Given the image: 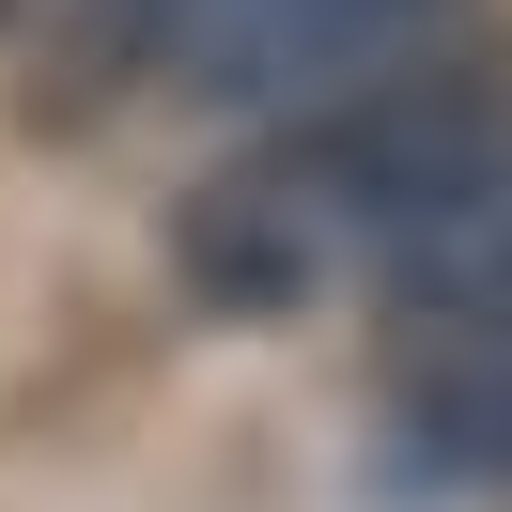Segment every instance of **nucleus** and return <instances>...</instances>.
<instances>
[{
	"mask_svg": "<svg viewBox=\"0 0 512 512\" xmlns=\"http://www.w3.org/2000/svg\"><path fill=\"white\" fill-rule=\"evenodd\" d=\"M497 171H512V63L497 47H404V63L342 78V94L264 109L249 156H218L187 187L171 264L218 311H311L342 280H388Z\"/></svg>",
	"mask_w": 512,
	"mask_h": 512,
	"instance_id": "obj_1",
	"label": "nucleus"
},
{
	"mask_svg": "<svg viewBox=\"0 0 512 512\" xmlns=\"http://www.w3.org/2000/svg\"><path fill=\"white\" fill-rule=\"evenodd\" d=\"M388 388L419 481H512V171L388 264Z\"/></svg>",
	"mask_w": 512,
	"mask_h": 512,
	"instance_id": "obj_2",
	"label": "nucleus"
},
{
	"mask_svg": "<svg viewBox=\"0 0 512 512\" xmlns=\"http://www.w3.org/2000/svg\"><path fill=\"white\" fill-rule=\"evenodd\" d=\"M435 16L450 0H140V78L218 94V109H295L435 47Z\"/></svg>",
	"mask_w": 512,
	"mask_h": 512,
	"instance_id": "obj_3",
	"label": "nucleus"
}]
</instances>
